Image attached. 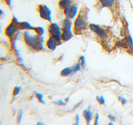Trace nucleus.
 <instances>
[{
  "mask_svg": "<svg viewBox=\"0 0 133 125\" xmlns=\"http://www.w3.org/2000/svg\"><path fill=\"white\" fill-rule=\"evenodd\" d=\"M24 37L26 43L30 48L36 50H41L43 48V39L41 36L38 35L33 36L28 32H25Z\"/></svg>",
  "mask_w": 133,
  "mask_h": 125,
  "instance_id": "1",
  "label": "nucleus"
},
{
  "mask_svg": "<svg viewBox=\"0 0 133 125\" xmlns=\"http://www.w3.org/2000/svg\"><path fill=\"white\" fill-rule=\"evenodd\" d=\"M49 32L51 36L55 37L57 42H60L61 40V28L56 24H52L49 26Z\"/></svg>",
  "mask_w": 133,
  "mask_h": 125,
  "instance_id": "2",
  "label": "nucleus"
},
{
  "mask_svg": "<svg viewBox=\"0 0 133 125\" xmlns=\"http://www.w3.org/2000/svg\"><path fill=\"white\" fill-rule=\"evenodd\" d=\"M39 12L41 18L49 22L51 21V12L46 6L45 5L40 6L39 8Z\"/></svg>",
  "mask_w": 133,
  "mask_h": 125,
  "instance_id": "3",
  "label": "nucleus"
},
{
  "mask_svg": "<svg viewBox=\"0 0 133 125\" xmlns=\"http://www.w3.org/2000/svg\"><path fill=\"white\" fill-rule=\"evenodd\" d=\"M86 28V24L84 19L81 17L77 18L74 23V29L77 32H80Z\"/></svg>",
  "mask_w": 133,
  "mask_h": 125,
  "instance_id": "4",
  "label": "nucleus"
},
{
  "mask_svg": "<svg viewBox=\"0 0 133 125\" xmlns=\"http://www.w3.org/2000/svg\"><path fill=\"white\" fill-rule=\"evenodd\" d=\"M17 30L18 24L16 22H13L6 28L5 32L6 36L11 37L16 34Z\"/></svg>",
  "mask_w": 133,
  "mask_h": 125,
  "instance_id": "5",
  "label": "nucleus"
},
{
  "mask_svg": "<svg viewBox=\"0 0 133 125\" xmlns=\"http://www.w3.org/2000/svg\"><path fill=\"white\" fill-rule=\"evenodd\" d=\"M77 12V8L75 6H70L64 10V14L68 18H75Z\"/></svg>",
  "mask_w": 133,
  "mask_h": 125,
  "instance_id": "6",
  "label": "nucleus"
},
{
  "mask_svg": "<svg viewBox=\"0 0 133 125\" xmlns=\"http://www.w3.org/2000/svg\"><path fill=\"white\" fill-rule=\"evenodd\" d=\"M90 29L92 31L95 32L99 36H104L105 35V32L99 25L95 24H91L89 25Z\"/></svg>",
  "mask_w": 133,
  "mask_h": 125,
  "instance_id": "7",
  "label": "nucleus"
},
{
  "mask_svg": "<svg viewBox=\"0 0 133 125\" xmlns=\"http://www.w3.org/2000/svg\"><path fill=\"white\" fill-rule=\"evenodd\" d=\"M71 27L72 23L69 18H67L63 21L62 23V30L63 31L71 32Z\"/></svg>",
  "mask_w": 133,
  "mask_h": 125,
  "instance_id": "8",
  "label": "nucleus"
},
{
  "mask_svg": "<svg viewBox=\"0 0 133 125\" xmlns=\"http://www.w3.org/2000/svg\"><path fill=\"white\" fill-rule=\"evenodd\" d=\"M57 40L52 36H51L47 42V47L49 49L51 50H55L57 47Z\"/></svg>",
  "mask_w": 133,
  "mask_h": 125,
  "instance_id": "9",
  "label": "nucleus"
},
{
  "mask_svg": "<svg viewBox=\"0 0 133 125\" xmlns=\"http://www.w3.org/2000/svg\"><path fill=\"white\" fill-rule=\"evenodd\" d=\"M72 0H59V6L61 9L65 10L70 6H71Z\"/></svg>",
  "mask_w": 133,
  "mask_h": 125,
  "instance_id": "10",
  "label": "nucleus"
},
{
  "mask_svg": "<svg viewBox=\"0 0 133 125\" xmlns=\"http://www.w3.org/2000/svg\"><path fill=\"white\" fill-rule=\"evenodd\" d=\"M83 116L86 121L87 125H89L92 118V113L90 110H85L83 112Z\"/></svg>",
  "mask_w": 133,
  "mask_h": 125,
  "instance_id": "11",
  "label": "nucleus"
},
{
  "mask_svg": "<svg viewBox=\"0 0 133 125\" xmlns=\"http://www.w3.org/2000/svg\"><path fill=\"white\" fill-rule=\"evenodd\" d=\"M72 31H63L61 36V40L63 41H68L72 38Z\"/></svg>",
  "mask_w": 133,
  "mask_h": 125,
  "instance_id": "12",
  "label": "nucleus"
},
{
  "mask_svg": "<svg viewBox=\"0 0 133 125\" xmlns=\"http://www.w3.org/2000/svg\"><path fill=\"white\" fill-rule=\"evenodd\" d=\"M19 27L22 30H31L35 29L34 28L30 25V24L26 22H24L21 23L19 24Z\"/></svg>",
  "mask_w": 133,
  "mask_h": 125,
  "instance_id": "13",
  "label": "nucleus"
},
{
  "mask_svg": "<svg viewBox=\"0 0 133 125\" xmlns=\"http://www.w3.org/2000/svg\"><path fill=\"white\" fill-rule=\"evenodd\" d=\"M73 72L72 69V68H69V67H66L64 69H63L61 71V75L62 76L66 77L69 76L71 74H72Z\"/></svg>",
  "mask_w": 133,
  "mask_h": 125,
  "instance_id": "14",
  "label": "nucleus"
},
{
  "mask_svg": "<svg viewBox=\"0 0 133 125\" xmlns=\"http://www.w3.org/2000/svg\"><path fill=\"white\" fill-rule=\"evenodd\" d=\"M101 4L105 7H111L114 5L115 0H100Z\"/></svg>",
  "mask_w": 133,
  "mask_h": 125,
  "instance_id": "15",
  "label": "nucleus"
},
{
  "mask_svg": "<svg viewBox=\"0 0 133 125\" xmlns=\"http://www.w3.org/2000/svg\"><path fill=\"white\" fill-rule=\"evenodd\" d=\"M36 97L37 99H38V100L39 101V102L43 103V104H45V101L43 99V96L42 95L41 93H38L36 92Z\"/></svg>",
  "mask_w": 133,
  "mask_h": 125,
  "instance_id": "16",
  "label": "nucleus"
},
{
  "mask_svg": "<svg viewBox=\"0 0 133 125\" xmlns=\"http://www.w3.org/2000/svg\"><path fill=\"white\" fill-rule=\"evenodd\" d=\"M81 65L80 63L79 62L78 63L75 64V65L73 66L72 68V69L73 72H76L79 71L81 70Z\"/></svg>",
  "mask_w": 133,
  "mask_h": 125,
  "instance_id": "17",
  "label": "nucleus"
},
{
  "mask_svg": "<svg viewBox=\"0 0 133 125\" xmlns=\"http://www.w3.org/2000/svg\"><path fill=\"white\" fill-rule=\"evenodd\" d=\"M35 29L36 33L37 34V35H38L39 36H42V35L44 34V30L42 28L38 27V28H35Z\"/></svg>",
  "mask_w": 133,
  "mask_h": 125,
  "instance_id": "18",
  "label": "nucleus"
},
{
  "mask_svg": "<svg viewBox=\"0 0 133 125\" xmlns=\"http://www.w3.org/2000/svg\"><path fill=\"white\" fill-rule=\"evenodd\" d=\"M97 100L101 105L105 104V99L103 97V96H101V97H99L98 96H97Z\"/></svg>",
  "mask_w": 133,
  "mask_h": 125,
  "instance_id": "19",
  "label": "nucleus"
},
{
  "mask_svg": "<svg viewBox=\"0 0 133 125\" xmlns=\"http://www.w3.org/2000/svg\"><path fill=\"white\" fill-rule=\"evenodd\" d=\"M20 91H21L20 87H19L18 86L14 88V91H13V95H14V96L18 95V94L19 93Z\"/></svg>",
  "mask_w": 133,
  "mask_h": 125,
  "instance_id": "20",
  "label": "nucleus"
},
{
  "mask_svg": "<svg viewBox=\"0 0 133 125\" xmlns=\"http://www.w3.org/2000/svg\"><path fill=\"white\" fill-rule=\"evenodd\" d=\"M126 41H127V43H128L130 47H132L133 45V41H132V38L131 36H127L126 38Z\"/></svg>",
  "mask_w": 133,
  "mask_h": 125,
  "instance_id": "21",
  "label": "nucleus"
},
{
  "mask_svg": "<svg viewBox=\"0 0 133 125\" xmlns=\"http://www.w3.org/2000/svg\"><path fill=\"white\" fill-rule=\"evenodd\" d=\"M23 112L22 110H20L19 111L18 116H17V121H18V123H19L21 122V120L22 119V117H23Z\"/></svg>",
  "mask_w": 133,
  "mask_h": 125,
  "instance_id": "22",
  "label": "nucleus"
},
{
  "mask_svg": "<svg viewBox=\"0 0 133 125\" xmlns=\"http://www.w3.org/2000/svg\"><path fill=\"white\" fill-rule=\"evenodd\" d=\"M79 63H80V64H81L82 67H84L85 65V63H86L84 57L82 56V57H80V58L79 60Z\"/></svg>",
  "mask_w": 133,
  "mask_h": 125,
  "instance_id": "23",
  "label": "nucleus"
},
{
  "mask_svg": "<svg viewBox=\"0 0 133 125\" xmlns=\"http://www.w3.org/2000/svg\"><path fill=\"white\" fill-rule=\"evenodd\" d=\"M119 100L122 102V103L123 104V105H125L126 102H127V100L126 99H125L124 97H123L122 96H119Z\"/></svg>",
  "mask_w": 133,
  "mask_h": 125,
  "instance_id": "24",
  "label": "nucleus"
},
{
  "mask_svg": "<svg viewBox=\"0 0 133 125\" xmlns=\"http://www.w3.org/2000/svg\"><path fill=\"white\" fill-rule=\"evenodd\" d=\"M82 103V101L80 102H79L78 103H77V104H76L73 108L72 109V110H71V112H74V111H75L77 109V108H78L80 106V105L81 104V103Z\"/></svg>",
  "mask_w": 133,
  "mask_h": 125,
  "instance_id": "25",
  "label": "nucleus"
},
{
  "mask_svg": "<svg viewBox=\"0 0 133 125\" xmlns=\"http://www.w3.org/2000/svg\"><path fill=\"white\" fill-rule=\"evenodd\" d=\"M54 103L55 104H57L60 105H65L66 104V102H64L62 100H58V101L54 102Z\"/></svg>",
  "mask_w": 133,
  "mask_h": 125,
  "instance_id": "26",
  "label": "nucleus"
},
{
  "mask_svg": "<svg viewBox=\"0 0 133 125\" xmlns=\"http://www.w3.org/2000/svg\"><path fill=\"white\" fill-rule=\"evenodd\" d=\"M108 117V118L111 121H115V120H116V117H115V116H114L113 115H112V114H109Z\"/></svg>",
  "mask_w": 133,
  "mask_h": 125,
  "instance_id": "27",
  "label": "nucleus"
},
{
  "mask_svg": "<svg viewBox=\"0 0 133 125\" xmlns=\"http://www.w3.org/2000/svg\"><path fill=\"white\" fill-rule=\"evenodd\" d=\"M75 120H76V122H75V124L74 125H78L79 120H80V118H79V116L78 114H77V116H76Z\"/></svg>",
  "mask_w": 133,
  "mask_h": 125,
  "instance_id": "28",
  "label": "nucleus"
},
{
  "mask_svg": "<svg viewBox=\"0 0 133 125\" xmlns=\"http://www.w3.org/2000/svg\"><path fill=\"white\" fill-rule=\"evenodd\" d=\"M99 115L98 114H97L96 116V118H95V125H98V123L99 121Z\"/></svg>",
  "mask_w": 133,
  "mask_h": 125,
  "instance_id": "29",
  "label": "nucleus"
},
{
  "mask_svg": "<svg viewBox=\"0 0 133 125\" xmlns=\"http://www.w3.org/2000/svg\"><path fill=\"white\" fill-rule=\"evenodd\" d=\"M118 45H119L121 47H126V45H125V44H124V42H118Z\"/></svg>",
  "mask_w": 133,
  "mask_h": 125,
  "instance_id": "30",
  "label": "nucleus"
},
{
  "mask_svg": "<svg viewBox=\"0 0 133 125\" xmlns=\"http://www.w3.org/2000/svg\"><path fill=\"white\" fill-rule=\"evenodd\" d=\"M37 125H44V123L39 122H38V123L37 124Z\"/></svg>",
  "mask_w": 133,
  "mask_h": 125,
  "instance_id": "31",
  "label": "nucleus"
},
{
  "mask_svg": "<svg viewBox=\"0 0 133 125\" xmlns=\"http://www.w3.org/2000/svg\"><path fill=\"white\" fill-rule=\"evenodd\" d=\"M69 98H66V99H65V101H66V103H67L69 101Z\"/></svg>",
  "mask_w": 133,
  "mask_h": 125,
  "instance_id": "32",
  "label": "nucleus"
},
{
  "mask_svg": "<svg viewBox=\"0 0 133 125\" xmlns=\"http://www.w3.org/2000/svg\"><path fill=\"white\" fill-rule=\"evenodd\" d=\"M109 125H113V123H110Z\"/></svg>",
  "mask_w": 133,
  "mask_h": 125,
  "instance_id": "33",
  "label": "nucleus"
},
{
  "mask_svg": "<svg viewBox=\"0 0 133 125\" xmlns=\"http://www.w3.org/2000/svg\"><path fill=\"white\" fill-rule=\"evenodd\" d=\"M6 1H8V0H6Z\"/></svg>",
  "mask_w": 133,
  "mask_h": 125,
  "instance_id": "34",
  "label": "nucleus"
}]
</instances>
